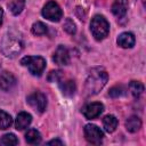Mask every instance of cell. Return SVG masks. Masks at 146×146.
I'll return each mask as SVG.
<instances>
[{
  "label": "cell",
  "instance_id": "cell-16",
  "mask_svg": "<svg viewBox=\"0 0 146 146\" xmlns=\"http://www.w3.org/2000/svg\"><path fill=\"white\" fill-rule=\"evenodd\" d=\"M125 128L129 132H137L141 128V121L138 116H130L125 121Z\"/></svg>",
  "mask_w": 146,
  "mask_h": 146
},
{
  "label": "cell",
  "instance_id": "cell-2",
  "mask_svg": "<svg viewBox=\"0 0 146 146\" xmlns=\"http://www.w3.org/2000/svg\"><path fill=\"white\" fill-rule=\"evenodd\" d=\"M107 79H108V75L104 68L102 67L92 68L86 80V87H84L86 94L88 96L98 94L106 84Z\"/></svg>",
  "mask_w": 146,
  "mask_h": 146
},
{
  "label": "cell",
  "instance_id": "cell-19",
  "mask_svg": "<svg viewBox=\"0 0 146 146\" xmlns=\"http://www.w3.org/2000/svg\"><path fill=\"white\" fill-rule=\"evenodd\" d=\"M11 123H13L11 116L7 112L0 110V129H2V130L8 129L11 125Z\"/></svg>",
  "mask_w": 146,
  "mask_h": 146
},
{
  "label": "cell",
  "instance_id": "cell-4",
  "mask_svg": "<svg viewBox=\"0 0 146 146\" xmlns=\"http://www.w3.org/2000/svg\"><path fill=\"white\" fill-rule=\"evenodd\" d=\"M21 64L26 66L33 75H41L46 67V60L41 56H25L21 59Z\"/></svg>",
  "mask_w": 146,
  "mask_h": 146
},
{
  "label": "cell",
  "instance_id": "cell-8",
  "mask_svg": "<svg viewBox=\"0 0 146 146\" xmlns=\"http://www.w3.org/2000/svg\"><path fill=\"white\" fill-rule=\"evenodd\" d=\"M104 111V105L102 103L95 102V103H90L87 104L83 108H82V114L84 115L86 119L91 120V119H96L98 117L102 112Z\"/></svg>",
  "mask_w": 146,
  "mask_h": 146
},
{
  "label": "cell",
  "instance_id": "cell-7",
  "mask_svg": "<svg viewBox=\"0 0 146 146\" xmlns=\"http://www.w3.org/2000/svg\"><path fill=\"white\" fill-rule=\"evenodd\" d=\"M84 137L87 139L88 143L94 144V145H98L102 143L104 133L103 131L95 124H87L84 127Z\"/></svg>",
  "mask_w": 146,
  "mask_h": 146
},
{
  "label": "cell",
  "instance_id": "cell-24",
  "mask_svg": "<svg viewBox=\"0 0 146 146\" xmlns=\"http://www.w3.org/2000/svg\"><path fill=\"white\" fill-rule=\"evenodd\" d=\"M63 27H64V30H65L68 34H75V32H76L75 23H74L71 18H66V19H65Z\"/></svg>",
  "mask_w": 146,
  "mask_h": 146
},
{
  "label": "cell",
  "instance_id": "cell-1",
  "mask_svg": "<svg viewBox=\"0 0 146 146\" xmlns=\"http://www.w3.org/2000/svg\"><path fill=\"white\" fill-rule=\"evenodd\" d=\"M1 51L7 57L17 56L24 48V41L19 32L15 30L8 31L1 41Z\"/></svg>",
  "mask_w": 146,
  "mask_h": 146
},
{
  "label": "cell",
  "instance_id": "cell-22",
  "mask_svg": "<svg viewBox=\"0 0 146 146\" xmlns=\"http://www.w3.org/2000/svg\"><path fill=\"white\" fill-rule=\"evenodd\" d=\"M17 144H18V139L14 133H6L0 138V145L13 146V145H17Z\"/></svg>",
  "mask_w": 146,
  "mask_h": 146
},
{
  "label": "cell",
  "instance_id": "cell-26",
  "mask_svg": "<svg viewBox=\"0 0 146 146\" xmlns=\"http://www.w3.org/2000/svg\"><path fill=\"white\" fill-rule=\"evenodd\" d=\"M47 145H63V141L59 139H52V140L48 141Z\"/></svg>",
  "mask_w": 146,
  "mask_h": 146
},
{
  "label": "cell",
  "instance_id": "cell-27",
  "mask_svg": "<svg viewBox=\"0 0 146 146\" xmlns=\"http://www.w3.org/2000/svg\"><path fill=\"white\" fill-rule=\"evenodd\" d=\"M2 17H3V10H2V8L0 7V25L2 24Z\"/></svg>",
  "mask_w": 146,
  "mask_h": 146
},
{
  "label": "cell",
  "instance_id": "cell-20",
  "mask_svg": "<svg viewBox=\"0 0 146 146\" xmlns=\"http://www.w3.org/2000/svg\"><path fill=\"white\" fill-rule=\"evenodd\" d=\"M129 89L133 97H139L144 92V84L139 81H131L129 83Z\"/></svg>",
  "mask_w": 146,
  "mask_h": 146
},
{
  "label": "cell",
  "instance_id": "cell-11",
  "mask_svg": "<svg viewBox=\"0 0 146 146\" xmlns=\"http://www.w3.org/2000/svg\"><path fill=\"white\" fill-rule=\"evenodd\" d=\"M128 10V0H114L112 5V13L117 18L123 17Z\"/></svg>",
  "mask_w": 146,
  "mask_h": 146
},
{
  "label": "cell",
  "instance_id": "cell-9",
  "mask_svg": "<svg viewBox=\"0 0 146 146\" xmlns=\"http://www.w3.org/2000/svg\"><path fill=\"white\" fill-rule=\"evenodd\" d=\"M16 83H17V80L13 73H10L8 71H2L0 73V88L3 91L11 90L16 86Z\"/></svg>",
  "mask_w": 146,
  "mask_h": 146
},
{
  "label": "cell",
  "instance_id": "cell-25",
  "mask_svg": "<svg viewBox=\"0 0 146 146\" xmlns=\"http://www.w3.org/2000/svg\"><path fill=\"white\" fill-rule=\"evenodd\" d=\"M63 79V72L62 71H59V70H57V71H51L50 73H49V75H48V80L50 81V82H59L60 80Z\"/></svg>",
  "mask_w": 146,
  "mask_h": 146
},
{
  "label": "cell",
  "instance_id": "cell-6",
  "mask_svg": "<svg viewBox=\"0 0 146 146\" xmlns=\"http://www.w3.org/2000/svg\"><path fill=\"white\" fill-rule=\"evenodd\" d=\"M26 102H27V104H29L32 108H34V110L38 111L39 113L44 112V110H46V107H47V98H46V96H44L42 92H40V91H35V92L29 95L27 98H26Z\"/></svg>",
  "mask_w": 146,
  "mask_h": 146
},
{
  "label": "cell",
  "instance_id": "cell-23",
  "mask_svg": "<svg viewBox=\"0 0 146 146\" xmlns=\"http://www.w3.org/2000/svg\"><path fill=\"white\" fill-rule=\"evenodd\" d=\"M125 91L127 90H125V88L123 86H115L110 90L108 95L111 97H113V98H117V97H121V96L125 95Z\"/></svg>",
  "mask_w": 146,
  "mask_h": 146
},
{
  "label": "cell",
  "instance_id": "cell-5",
  "mask_svg": "<svg viewBox=\"0 0 146 146\" xmlns=\"http://www.w3.org/2000/svg\"><path fill=\"white\" fill-rule=\"evenodd\" d=\"M42 16L51 22H59L63 17V11L55 1H49L42 9Z\"/></svg>",
  "mask_w": 146,
  "mask_h": 146
},
{
  "label": "cell",
  "instance_id": "cell-12",
  "mask_svg": "<svg viewBox=\"0 0 146 146\" xmlns=\"http://www.w3.org/2000/svg\"><path fill=\"white\" fill-rule=\"evenodd\" d=\"M117 44L122 48H131L135 44V35L131 32H123L117 36Z\"/></svg>",
  "mask_w": 146,
  "mask_h": 146
},
{
  "label": "cell",
  "instance_id": "cell-17",
  "mask_svg": "<svg viewBox=\"0 0 146 146\" xmlns=\"http://www.w3.org/2000/svg\"><path fill=\"white\" fill-rule=\"evenodd\" d=\"M25 140L27 144L30 145H36V144H40L41 141V135L38 130L35 129H30L27 130V132L25 133Z\"/></svg>",
  "mask_w": 146,
  "mask_h": 146
},
{
  "label": "cell",
  "instance_id": "cell-15",
  "mask_svg": "<svg viewBox=\"0 0 146 146\" xmlns=\"http://www.w3.org/2000/svg\"><path fill=\"white\" fill-rule=\"evenodd\" d=\"M117 119L114 115H106L103 119V127L107 132H113L115 131L117 127Z\"/></svg>",
  "mask_w": 146,
  "mask_h": 146
},
{
  "label": "cell",
  "instance_id": "cell-3",
  "mask_svg": "<svg viewBox=\"0 0 146 146\" xmlns=\"http://www.w3.org/2000/svg\"><path fill=\"white\" fill-rule=\"evenodd\" d=\"M90 31L94 35V38L98 41L105 39L108 35L110 32V23L107 19L102 15H96L91 19L90 23Z\"/></svg>",
  "mask_w": 146,
  "mask_h": 146
},
{
  "label": "cell",
  "instance_id": "cell-18",
  "mask_svg": "<svg viewBox=\"0 0 146 146\" xmlns=\"http://www.w3.org/2000/svg\"><path fill=\"white\" fill-rule=\"evenodd\" d=\"M25 6V0H11L8 3V8L13 15H18L22 13Z\"/></svg>",
  "mask_w": 146,
  "mask_h": 146
},
{
  "label": "cell",
  "instance_id": "cell-13",
  "mask_svg": "<svg viewBox=\"0 0 146 146\" xmlns=\"http://www.w3.org/2000/svg\"><path fill=\"white\" fill-rule=\"evenodd\" d=\"M32 122V116L31 114H29L27 112H21L17 117H16V122H15V127L17 130H23L26 127L30 125V123Z\"/></svg>",
  "mask_w": 146,
  "mask_h": 146
},
{
  "label": "cell",
  "instance_id": "cell-21",
  "mask_svg": "<svg viewBox=\"0 0 146 146\" xmlns=\"http://www.w3.org/2000/svg\"><path fill=\"white\" fill-rule=\"evenodd\" d=\"M48 32V26L42 22H35L32 25V33L34 35H44Z\"/></svg>",
  "mask_w": 146,
  "mask_h": 146
},
{
  "label": "cell",
  "instance_id": "cell-10",
  "mask_svg": "<svg viewBox=\"0 0 146 146\" xmlns=\"http://www.w3.org/2000/svg\"><path fill=\"white\" fill-rule=\"evenodd\" d=\"M52 60L57 65H67L70 63V54H68V50L64 46H62V44L58 46L57 49L54 52Z\"/></svg>",
  "mask_w": 146,
  "mask_h": 146
},
{
  "label": "cell",
  "instance_id": "cell-14",
  "mask_svg": "<svg viewBox=\"0 0 146 146\" xmlns=\"http://www.w3.org/2000/svg\"><path fill=\"white\" fill-rule=\"evenodd\" d=\"M59 87L62 89V92L65 96H73L75 90H76V86L75 82L73 80H66V81H59Z\"/></svg>",
  "mask_w": 146,
  "mask_h": 146
}]
</instances>
